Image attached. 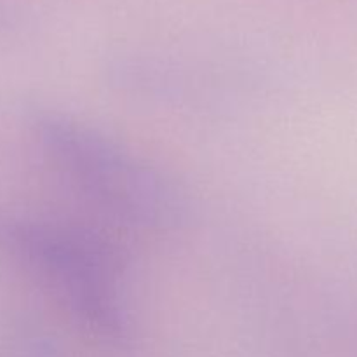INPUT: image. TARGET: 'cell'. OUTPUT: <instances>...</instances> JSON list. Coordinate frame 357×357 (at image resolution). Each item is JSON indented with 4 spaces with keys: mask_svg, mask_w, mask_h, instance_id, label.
Listing matches in <instances>:
<instances>
[{
    "mask_svg": "<svg viewBox=\"0 0 357 357\" xmlns=\"http://www.w3.org/2000/svg\"><path fill=\"white\" fill-rule=\"evenodd\" d=\"M33 136L51 169L119 225L166 234L188 220L190 204L183 188L100 129L45 110L35 115Z\"/></svg>",
    "mask_w": 357,
    "mask_h": 357,
    "instance_id": "1",
    "label": "cell"
},
{
    "mask_svg": "<svg viewBox=\"0 0 357 357\" xmlns=\"http://www.w3.org/2000/svg\"><path fill=\"white\" fill-rule=\"evenodd\" d=\"M0 243L79 326L121 345L132 331L126 272L117 248L96 232L38 218H10Z\"/></svg>",
    "mask_w": 357,
    "mask_h": 357,
    "instance_id": "2",
    "label": "cell"
}]
</instances>
